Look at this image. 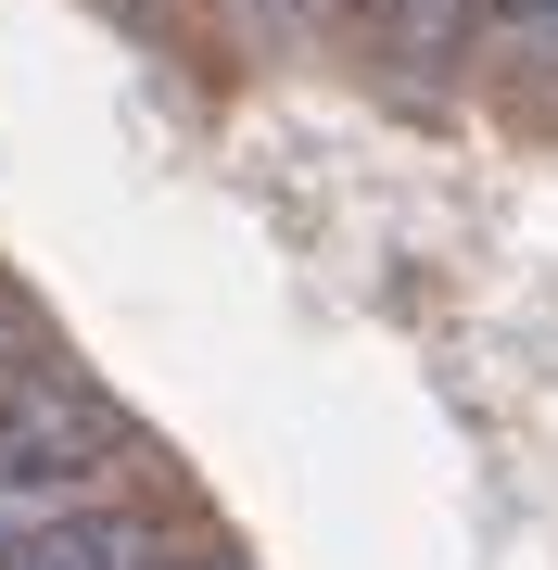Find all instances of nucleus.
Instances as JSON below:
<instances>
[{
    "label": "nucleus",
    "mask_w": 558,
    "mask_h": 570,
    "mask_svg": "<svg viewBox=\"0 0 558 570\" xmlns=\"http://www.w3.org/2000/svg\"><path fill=\"white\" fill-rule=\"evenodd\" d=\"M127 469H140V431H127L115 406L77 419V431H51V444H13V456H0V558L39 546L51 520H77V508H102V494H127Z\"/></svg>",
    "instance_id": "f257e3e1"
},
{
    "label": "nucleus",
    "mask_w": 558,
    "mask_h": 570,
    "mask_svg": "<svg viewBox=\"0 0 558 570\" xmlns=\"http://www.w3.org/2000/svg\"><path fill=\"white\" fill-rule=\"evenodd\" d=\"M166 558H178V520L140 508V494H102V508L51 520L39 546H13L0 570H166Z\"/></svg>",
    "instance_id": "f03ea898"
},
{
    "label": "nucleus",
    "mask_w": 558,
    "mask_h": 570,
    "mask_svg": "<svg viewBox=\"0 0 558 570\" xmlns=\"http://www.w3.org/2000/svg\"><path fill=\"white\" fill-rule=\"evenodd\" d=\"M482 77L520 115H558V0H496L482 13Z\"/></svg>",
    "instance_id": "7ed1b4c3"
},
{
    "label": "nucleus",
    "mask_w": 558,
    "mask_h": 570,
    "mask_svg": "<svg viewBox=\"0 0 558 570\" xmlns=\"http://www.w3.org/2000/svg\"><path fill=\"white\" fill-rule=\"evenodd\" d=\"M482 13H496V0H393L369 51L393 77H457V63H482Z\"/></svg>",
    "instance_id": "20e7f679"
},
{
    "label": "nucleus",
    "mask_w": 558,
    "mask_h": 570,
    "mask_svg": "<svg viewBox=\"0 0 558 570\" xmlns=\"http://www.w3.org/2000/svg\"><path fill=\"white\" fill-rule=\"evenodd\" d=\"M204 13H216L242 51H280V39H305V26H292V0H204Z\"/></svg>",
    "instance_id": "39448f33"
},
{
    "label": "nucleus",
    "mask_w": 558,
    "mask_h": 570,
    "mask_svg": "<svg viewBox=\"0 0 558 570\" xmlns=\"http://www.w3.org/2000/svg\"><path fill=\"white\" fill-rule=\"evenodd\" d=\"M393 0H292V26H343V39H381Z\"/></svg>",
    "instance_id": "423d86ee"
},
{
    "label": "nucleus",
    "mask_w": 558,
    "mask_h": 570,
    "mask_svg": "<svg viewBox=\"0 0 558 570\" xmlns=\"http://www.w3.org/2000/svg\"><path fill=\"white\" fill-rule=\"evenodd\" d=\"M166 570H242V558H216V546H178V558H166Z\"/></svg>",
    "instance_id": "0eeeda50"
},
{
    "label": "nucleus",
    "mask_w": 558,
    "mask_h": 570,
    "mask_svg": "<svg viewBox=\"0 0 558 570\" xmlns=\"http://www.w3.org/2000/svg\"><path fill=\"white\" fill-rule=\"evenodd\" d=\"M26 343H39V330H26V317H13V305H0V355H26Z\"/></svg>",
    "instance_id": "6e6552de"
},
{
    "label": "nucleus",
    "mask_w": 558,
    "mask_h": 570,
    "mask_svg": "<svg viewBox=\"0 0 558 570\" xmlns=\"http://www.w3.org/2000/svg\"><path fill=\"white\" fill-rule=\"evenodd\" d=\"M127 13H140V26H166V13H178V0H127Z\"/></svg>",
    "instance_id": "1a4fd4ad"
}]
</instances>
